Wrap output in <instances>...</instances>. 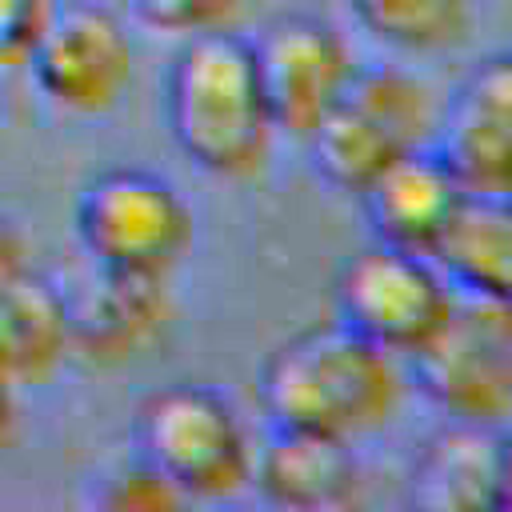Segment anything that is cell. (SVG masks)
Here are the masks:
<instances>
[{"label": "cell", "mask_w": 512, "mask_h": 512, "mask_svg": "<svg viewBox=\"0 0 512 512\" xmlns=\"http://www.w3.org/2000/svg\"><path fill=\"white\" fill-rule=\"evenodd\" d=\"M12 424H16V384L0 372V436L12 432Z\"/></svg>", "instance_id": "23"}, {"label": "cell", "mask_w": 512, "mask_h": 512, "mask_svg": "<svg viewBox=\"0 0 512 512\" xmlns=\"http://www.w3.org/2000/svg\"><path fill=\"white\" fill-rule=\"evenodd\" d=\"M132 452L184 500H228L252 484V440L236 408L208 384L148 392L132 416Z\"/></svg>", "instance_id": "5"}, {"label": "cell", "mask_w": 512, "mask_h": 512, "mask_svg": "<svg viewBox=\"0 0 512 512\" xmlns=\"http://www.w3.org/2000/svg\"><path fill=\"white\" fill-rule=\"evenodd\" d=\"M464 196H468V184L428 144L420 152H408L392 168H384L356 200L364 204V216L380 244L432 256V248L456 220Z\"/></svg>", "instance_id": "11"}, {"label": "cell", "mask_w": 512, "mask_h": 512, "mask_svg": "<svg viewBox=\"0 0 512 512\" xmlns=\"http://www.w3.org/2000/svg\"><path fill=\"white\" fill-rule=\"evenodd\" d=\"M500 508H512V432L500 440Z\"/></svg>", "instance_id": "22"}, {"label": "cell", "mask_w": 512, "mask_h": 512, "mask_svg": "<svg viewBox=\"0 0 512 512\" xmlns=\"http://www.w3.org/2000/svg\"><path fill=\"white\" fill-rule=\"evenodd\" d=\"M72 232L92 268L168 280L192 248L196 220L168 176L116 164L80 184L72 200Z\"/></svg>", "instance_id": "4"}, {"label": "cell", "mask_w": 512, "mask_h": 512, "mask_svg": "<svg viewBox=\"0 0 512 512\" xmlns=\"http://www.w3.org/2000/svg\"><path fill=\"white\" fill-rule=\"evenodd\" d=\"M252 484L276 508L328 512L360 500L364 472L348 440L272 428L268 444L252 456Z\"/></svg>", "instance_id": "12"}, {"label": "cell", "mask_w": 512, "mask_h": 512, "mask_svg": "<svg viewBox=\"0 0 512 512\" xmlns=\"http://www.w3.org/2000/svg\"><path fill=\"white\" fill-rule=\"evenodd\" d=\"M404 376L452 420L512 416V308L456 292L440 328L404 356Z\"/></svg>", "instance_id": "6"}, {"label": "cell", "mask_w": 512, "mask_h": 512, "mask_svg": "<svg viewBox=\"0 0 512 512\" xmlns=\"http://www.w3.org/2000/svg\"><path fill=\"white\" fill-rule=\"evenodd\" d=\"M432 260L456 292L512 308V200L504 192H468Z\"/></svg>", "instance_id": "16"}, {"label": "cell", "mask_w": 512, "mask_h": 512, "mask_svg": "<svg viewBox=\"0 0 512 512\" xmlns=\"http://www.w3.org/2000/svg\"><path fill=\"white\" fill-rule=\"evenodd\" d=\"M164 124L172 144L208 176L248 180L276 144L256 48L232 28L184 36L164 68Z\"/></svg>", "instance_id": "1"}, {"label": "cell", "mask_w": 512, "mask_h": 512, "mask_svg": "<svg viewBox=\"0 0 512 512\" xmlns=\"http://www.w3.org/2000/svg\"><path fill=\"white\" fill-rule=\"evenodd\" d=\"M452 296L456 288L432 256L376 240L340 268L336 320L404 360L440 328Z\"/></svg>", "instance_id": "7"}, {"label": "cell", "mask_w": 512, "mask_h": 512, "mask_svg": "<svg viewBox=\"0 0 512 512\" xmlns=\"http://www.w3.org/2000/svg\"><path fill=\"white\" fill-rule=\"evenodd\" d=\"M132 64L136 52L124 20L96 0L52 4L24 56L32 88L76 116L112 112L132 84Z\"/></svg>", "instance_id": "8"}, {"label": "cell", "mask_w": 512, "mask_h": 512, "mask_svg": "<svg viewBox=\"0 0 512 512\" xmlns=\"http://www.w3.org/2000/svg\"><path fill=\"white\" fill-rule=\"evenodd\" d=\"M504 196H508V200H512V180H508V188H504Z\"/></svg>", "instance_id": "24"}, {"label": "cell", "mask_w": 512, "mask_h": 512, "mask_svg": "<svg viewBox=\"0 0 512 512\" xmlns=\"http://www.w3.org/2000/svg\"><path fill=\"white\" fill-rule=\"evenodd\" d=\"M48 12L52 0H0V68L24 64Z\"/></svg>", "instance_id": "20"}, {"label": "cell", "mask_w": 512, "mask_h": 512, "mask_svg": "<svg viewBox=\"0 0 512 512\" xmlns=\"http://www.w3.org/2000/svg\"><path fill=\"white\" fill-rule=\"evenodd\" d=\"M436 116L440 108L432 88L412 72L388 64H356L304 144L328 188L360 196L384 168L432 144Z\"/></svg>", "instance_id": "3"}, {"label": "cell", "mask_w": 512, "mask_h": 512, "mask_svg": "<svg viewBox=\"0 0 512 512\" xmlns=\"http://www.w3.org/2000/svg\"><path fill=\"white\" fill-rule=\"evenodd\" d=\"M344 8L360 32L404 56L452 52L472 32V0H344Z\"/></svg>", "instance_id": "17"}, {"label": "cell", "mask_w": 512, "mask_h": 512, "mask_svg": "<svg viewBox=\"0 0 512 512\" xmlns=\"http://www.w3.org/2000/svg\"><path fill=\"white\" fill-rule=\"evenodd\" d=\"M100 508H112V512H160V508H180L188 504L148 460H140L136 452L116 464L104 484H100V496H96Z\"/></svg>", "instance_id": "19"}, {"label": "cell", "mask_w": 512, "mask_h": 512, "mask_svg": "<svg viewBox=\"0 0 512 512\" xmlns=\"http://www.w3.org/2000/svg\"><path fill=\"white\" fill-rule=\"evenodd\" d=\"M72 316V352L92 364H124L140 356L168 320L164 280L120 276L92 268V280L80 296H68Z\"/></svg>", "instance_id": "14"}, {"label": "cell", "mask_w": 512, "mask_h": 512, "mask_svg": "<svg viewBox=\"0 0 512 512\" xmlns=\"http://www.w3.org/2000/svg\"><path fill=\"white\" fill-rule=\"evenodd\" d=\"M500 424L448 420L412 460L408 496L432 512H496L500 508Z\"/></svg>", "instance_id": "13"}, {"label": "cell", "mask_w": 512, "mask_h": 512, "mask_svg": "<svg viewBox=\"0 0 512 512\" xmlns=\"http://www.w3.org/2000/svg\"><path fill=\"white\" fill-rule=\"evenodd\" d=\"M248 4L252 0H128V12L140 28L184 40L196 32L232 28Z\"/></svg>", "instance_id": "18"}, {"label": "cell", "mask_w": 512, "mask_h": 512, "mask_svg": "<svg viewBox=\"0 0 512 512\" xmlns=\"http://www.w3.org/2000/svg\"><path fill=\"white\" fill-rule=\"evenodd\" d=\"M252 48L276 136L304 144L356 68L344 36L316 16H284Z\"/></svg>", "instance_id": "9"}, {"label": "cell", "mask_w": 512, "mask_h": 512, "mask_svg": "<svg viewBox=\"0 0 512 512\" xmlns=\"http://www.w3.org/2000/svg\"><path fill=\"white\" fill-rule=\"evenodd\" d=\"M404 384V364L392 352L332 320L296 332L268 356L260 408L272 428L356 444L396 420Z\"/></svg>", "instance_id": "2"}, {"label": "cell", "mask_w": 512, "mask_h": 512, "mask_svg": "<svg viewBox=\"0 0 512 512\" xmlns=\"http://www.w3.org/2000/svg\"><path fill=\"white\" fill-rule=\"evenodd\" d=\"M432 148L468 192H504L512 180V52L476 64L436 116Z\"/></svg>", "instance_id": "10"}, {"label": "cell", "mask_w": 512, "mask_h": 512, "mask_svg": "<svg viewBox=\"0 0 512 512\" xmlns=\"http://www.w3.org/2000/svg\"><path fill=\"white\" fill-rule=\"evenodd\" d=\"M68 352V292L28 264L0 280V372L12 384H32L52 376Z\"/></svg>", "instance_id": "15"}, {"label": "cell", "mask_w": 512, "mask_h": 512, "mask_svg": "<svg viewBox=\"0 0 512 512\" xmlns=\"http://www.w3.org/2000/svg\"><path fill=\"white\" fill-rule=\"evenodd\" d=\"M24 264H28V240H24L20 224L0 212V280H8L12 272H20Z\"/></svg>", "instance_id": "21"}]
</instances>
